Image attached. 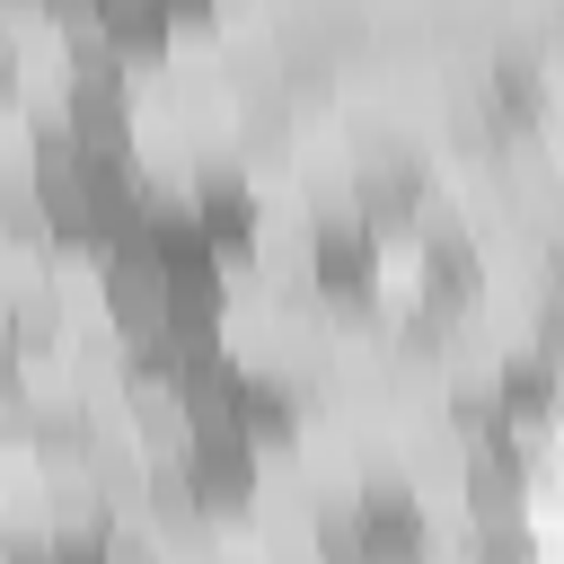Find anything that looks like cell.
<instances>
[{"label":"cell","instance_id":"cell-4","mask_svg":"<svg viewBox=\"0 0 564 564\" xmlns=\"http://www.w3.org/2000/svg\"><path fill=\"white\" fill-rule=\"evenodd\" d=\"M97 9H115V18H123V9H141V0H97Z\"/></svg>","mask_w":564,"mask_h":564},{"label":"cell","instance_id":"cell-3","mask_svg":"<svg viewBox=\"0 0 564 564\" xmlns=\"http://www.w3.org/2000/svg\"><path fill=\"white\" fill-rule=\"evenodd\" d=\"M9 212L106 203L115 132V9L97 0H9Z\"/></svg>","mask_w":564,"mask_h":564},{"label":"cell","instance_id":"cell-1","mask_svg":"<svg viewBox=\"0 0 564 564\" xmlns=\"http://www.w3.org/2000/svg\"><path fill=\"white\" fill-rule=\"evenodd\" d=\"M0 555H203L238 397L220 388L176 247L115 203L9 212Z\"/></svg>","mask_w":564,"mask_h":564},{"label":"cell","instance_id":"cell-2","mask_svg":"<svg viewBox=\"0 0 564 564\" xmlns=\"http://www.w3.org/2000/svg\"><path fill=\"white\" fill-rule=\"evenodd\" d=\"M564 449L485 414H238L203 555H546Z\"/></svg>","mask_w":564,"mask_h":564}]
</instances>
